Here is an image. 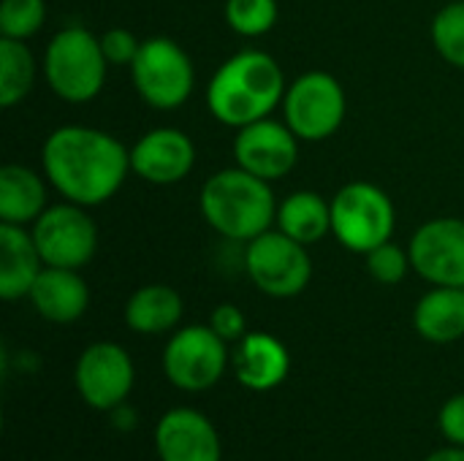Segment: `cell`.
<instances>
[{
  "label": "cell",
  "instance_id": "6da1fadb",
  "mask_svg": "<svg viewBox=\"0 0 464 461\" xmlns=\"http://www.w3.org/2000/svg\"><path fill=\"white\" fill-rule=\"evenodd\" d=\"M41 163L46 179L65 201L90 209L122 187L130 171V152L106 130L63 125L44 141Z\"/></svg>",
  "mask_w": 464,
  "mask_h": 461
},
{
  "label": "cell",
  "instance_id": "9c48e42d",
  "mask_svg": "<svg viewBox=\"0 0 464 461\" xmlns=\"http://www.w3.org/2000/svg\"><path fill=\"white\" fill-rule=\"evenodd\" d=\"M345 90L326 71H310L299 76L283 98L285 125L299 141H324L334 136L345 120Z\"/></svg>",
  "mask_w": 464,
  "mask_h": 461
},
{
  "label": "cell",
  "instance_id": "44dd1931",
  "mask_svg": "<svg viewBox=\"0 0 464 461\" xmlns=\"http://www.w3.org/2000/svg\"><path fill=\"white\" fill-rule=\"evenodd\" d=\"M182 296L163 283L141 285L125 302V323L136 334H166L182 321Z\"/></svg>",
  "mask_w": 464,
  "mask_h": 461
},
{
  "label": "cell",
  "instance_id": "d4e9b609",
  "mask_svg": "<svg viewBox=\"0 0 464 461\" xmlns=\"http://www.w3.org/2000/svg\"><path fill=\"white\" fill-rule=\"evenodd\" d=\"M432 41L440 57L464 71V0L446 3L432 19Z\"/></svg>",
  "mask_w": 464,
  "mask_h": 461
},
{
  "label": "cell",
  "instance_id": "603a6c76",
  "mask_svg": "<svg viewBox=\"0 0 464 461\" xmlns=\"http://www.w3.org/2000/svg\"><path fill=\"white\" fill-rule=\"evenodd\" d=\"M35 82V60L24 41L0 38V106L11 109L27 98Z\"/></svg>",
  "mask_w": 464,
  "mask_h": 461
},
{
  "label": "cell",
  "instance_id": "f546056e",
  "mask_svg": "<svg viewBox=\"0 0 464 461\" xmlns=\"http://www.w3.org/2000/svg\"><path fill=\"white\" fill-rule=\"evenodd\" d=\"M438 427L451 446H464V394L446 399L438 416Z\"/></svg>",
  "mask_w": 464,
  "mask_h": 461
},
{
  "label": "cell",
  "instance_id": "52a82bcc",
  "mask_svg": "<svg viewBox=\"0 0 464 461\" xmlns=\"http://www.w3.org/2000/svg\"><path fill=\"white\" fill-rule=\"evenodd\" d=\"M245 269L253 285L272 299L299 296L313 277V261L304 245L277 231H264L245 250Z\"/></svg>",
  "mask_w": 464,
  "mask_h": 461
},
{
  "label": "cell",
  "instance_id": "7402d4cb",
  "mask_svg": "<svg viewBox=\"0 0 464 461\" xmlns=\"http://www.w3.org/2000/svg\"><path fill=\"white\" fill-rule=\"evenodd\" d=\"M277 228L310 247L332 234V201L315 190H296L277 206Z\"/></svg>",
  "mask_w": 464,
  "mask_h": 461
},
{
  "label": "cell",
  "instance_id": "8992f818",
  "mask_svg": "<svg viewBox=\"0 0 464 461\" xmlns=\"http://www.w3.org/2000/svg\"><path fill=\"white\" fill-rule=\"evenodd\" d=\"M231 364L228 342L212 331V326H185L163 348L166 380L188 394L209 391L220 383Z\"/></svg>",
  "mask_w": 464,
  "mask_h": 461
},
{
  "label": "cell",
  "instance_id": "cb8c5ba5",
  "mask_svg": "<svg viewBox=\"0 0 464 461\" xmlns=\"http://www.w3.org/2000/svg\"><path fill=\"white\" fill-rule=\"evenodd\" d=\"M277 0H226V22L245 38L266 35L277 24Z\"/></svg>",
  "mask_w": 464,
  "mask_h": 461
},
{
  "label": "cell",
  "instance_id": "7c38bea8",
  "mask_svg": "<svg viewBox=\"0 0 464 461\" xmlns=\"http://www.w3.org/2000/svg\"><path fill=\"white\" fill-rule=\"evenodd\" d=\"M413 272L432 285L464 288V220L438 217L424 223L411 245Z\"/></svg>",
  "mask_w": 464,
  "mask_h": 461
},
{
  "label": "cell",
  "instance_id": "ac0fdd59",
  "mask_svg": "<svg viewBox=\"0 0 464 461\" xmlns=\"http://www.w3.org/2000/svg\"><path fill=\"white\" fill-rule=\"evenodd\" d=\"M44 266L33 234L24 226L0 223V296L5 302L27 296Z\"/></svg>",
  "mask_w": 464,
  "mask_h": 461
},
{
  "label": "cell",
  "instance_id": "2e32d148",
  "mask_svg": "<svg viewBox=\"0 0 464 461\" xmlns=\"http://www.w3.org/2000/svg\"><path fill=\"white\" fill-rule=\"evenodd\" d=\"M234 375L247 391H272L285 383L291 372L288 348L266 331H247L231 356Z\"/></svg>",
  "mask_w": 464,
  "mask_h": 461
},
{
  "label": "cell",
  "instance_id": "5b68a950",
  "mask_svg": "<svg viewBox=\"0 0 464 461\" xmlns=\"http://www.w3.org/2000/svg\"><path fill=\"white\" fill-rule=\"evenodd\" d=\"M394 226V204L378 185L348 182L332 198V234L351 253L367 255L370 250L392 242Z\"/></svg>",
  "mask_w": 464,
  "mask_h": 461
},
{
  "label": "cell",
  "instance_id": "3957f363",
  "mask_svg": "<svg viewBox=\"0 0 464 461\" xmlns=\"http://www.w3.org/2000/svg\"><path fill=\"white\" fill-rule=\"evenodd\" d=\"M201 215L220 236L231 242H253L277 220V204L266 179L234 166L204 182Z\"/></svg>",
  "mask_w": 464,
  "mask_h": 461
},
{
  "label": "cell",
  "instance_id": "f1b7e54d",
  "mask_svg": "<svg viewBox=\"0 0 464 461\" xmlns=\"http://www.w3.org/2000/svg\"><path fill=\"white\" fill-rule=\"evenodd\" d=\"M209 326L218 337H223L226 342H239L247 334V321L245 312L234 304H220L212 310L209 315Z\"/></svg>",
  "mask_w": 464,
  "mask_h": 461
},
{
  "label": "cell",
  "instance_id": "83f0119b",
  "mask_svg": "<svg viewBox=\"0 0 464 461\" xmlns=\"http://www.w3.org/2000/svg\"><path fill=\"white\" fill-rule=\"evenodd\" d=\"M101 49H103L109 65H133V60L141 49V41L125 27H111L101 35Z\"/></svg>",
  "mask_w": 464,
  "mask_h": 461
},
{
  "label": "cell",
  "instance_id": "8fae6325",
  "mask_svg": "<svg viewBox=\"0 0 464 461\" xmlns=\"http://www.w3.org/2000/svg\"><path fill=\"white\" fill-rule=\"evenodd\" d=\"M133 359L117 342H92L82 351L73 370V383L82 402L101 413H111L125 405L133 391Z\"/></svg>",
  "mask_w": 464,
  "mask_h": 461
},
{
  "label": "cell",
  "instance_id": "ba28073f",
  "mask_svg": "<svg viewBox=\"0 0 464 461\" xmlns=\"http://www.w3.org/2000/svg\"><path fill=\"white\" fill-rule=\"evenodd\" d=\"M139 95L155 109H177L193 92V62L188 52L166 35L141 41V49L130 65Z\"/></svg>",
  "mask_w": 464,
  "mask_h": 461
},
{
  "label": "cell",
  "instance_id": "7a4b0ae2",
  "mask_svg": "<svg viewBox=\"0 0 464 461\" xmlns=\"http://www.w3.org/2000/svg\"><path fill=\"white\" fill-rule=\"evenodd\" d=\"M285 90L280 62L261 49H245L215 71L207 87V106L218 122L239 130L266 120L283 103Z\"/></svg>",
  "mask_w": 464,
  "mask_h": 461
},
{
  "label": "cell",
  "instance_id": "4dcf8cb0",
  "mask_svg": "<svg viewBox=\"0 0 464 461\" xmlns=\"http://www.w3.org/2000/svg\"><path fill=\"white\" fill-rule=\"evenodd\" d=\"M424 461H464V446H451V448L432 451Z\"/></svg>",
  "mask_w": 464,
  "mask_h": 461
},
{
  "label": "cell",
  "instance_id": "277c9868",
  "mask_svg": "<svg viewBox=\"0 0 464 461\" xmlns=\"http://www.w3.org/2000/svg\"><path fill=\"white\" fill-rule=\"evenodd\" d=\"M106 68L109 60L101 49V38L79 24L57 30L44 54L46 84L68 103L92 101L103 90Z\"/></svg>",
  "mask_w": 464,
  "mask_h": 461
},
{
  "label": "cell",
  "instance_id": "e0dca14e",
  "mask_svg": "<svg viewBox=\"0 0 464 461\" xmlns=\"http://www.w3.org/2000/svg\"><path fill=\"white\" fill-rule=\"evenodd\" d=\"M35 312L49 323H73L90 307V288L79 269L44 266L27 293Z\"/></svg>",
  "mask_w": 464,
  "mask_h": 461
},
{
  "label": "cell",
  "instance_id": "d6986e66",
  "mask_svg": "<svg viewBox=\"0 0 464 461\" xmlns=\"http://www.w3.org/2000/svg\"><path fill=\"white\" fill-rule=\"evenodd\" d=\"M416 331L435 345H449L464 337V288L435 285L413 310Z\"/></svg>",
  "mask_w": 464,
  "mask_h": 461
},
{
  "label": "cell",
  "instance_id": "4316f807",
  "mask_svg": "<svg viewBox=\"0 0 464 461\" xmlns=\"http://www.w3.org/2000/svg\"><path fill=\"white\" fill-rule=\"evenodd\" d=\"M411 266V253L397 247L394 242H386L367 253V272L381 285H400L408 277Z\"/></svg>",
  "mask_w": 464,
  "mask_h": 461
},
{
  "label": "cell",
  "instance_id": "9a60e30c",
  "mask_svg": "<svg viewBox=\"0 0 464 461\" xmlns=\"http://www.w3.org/2000/svg\"><path fill=\"white\" fill-rule=\"evenodd\" d=\"M155 451L160 461H220L223 446L215 424L193 410L174 408L155 427Z\"/></svg>",
  "mask_w": 464,
  "mask_h": 461
},
{
  "label": "cell",
  "instance_id": "ffe728a7",
  "mask_svg": "<svg viewBox=\"0 0 464 461\" xmlns=\"http://www.w3.org/2000/svg\"><path fill=\"white\" fill-rule=\"evenodd\" d=\"M46 185L27 168L8 163L0 168V223L33 226L46 212Z\"/></svg>",
  "mask_w": 464,
  "mask_h": 461
},
{
  "label": "cell",
  "instance_id": "484cf974",
  "mask_svg": "<svg viewBox=\"0 0 464 461\" xmlns=\"http://www.w3.org/2000/svg\"><path fill=\"white\" fill-rule=\"evenodd\" d=\"M46 19L44 0H3L0 3V38L27 41Z\"/></svg>",
  "mask_w": 464,
  "mask_h": 461
},
{
  "label": "cell",
  "instance_id": "5bb4252c",
  "mask_svg": "<svg viewBox=\"0 0 464 461\" xmlns=\"http://www.w3.org/2000/svg\"><path fill=\"white\" fill-rule=\"evenodd\" d=\"M196 166V147L179 128H152L130 149V171L150 185L182 182Z\"/></svg>",
  "mask_w": 464,
  "mask_h": 461
},
{
  "label": "cell",
  "instance_id": "30bf717a",
  "mask_svg": "<svg viewBox=\"0 0 464 461\" xmlns=\"http://www.w3.org/2000/svg\"><path fill=\"white\" fill-rule=\"evenodd\" d=\"M84 209L87 206L65 201L46 206V212L33 223L30 234L46 266L82 269L92 261L98 250V228Z\"/></svg>",
  "mask_w": 464,
  "mask_h": 461
},
{
  "label": "cell",
  "instance_id": "4fadbf2b",
  "mask_svg": "<svg viewBox=\"0 0 464 461\" xmlns=\"http://www.w3.org/2000/svg\"><path fill=\"white\" fill-rule=\"evenodd\" d=\"M299 158V139L296 133L272 117L250 122L239 128L234 139V160L239 168L275 182L283 179Z\"/></svg>",
  "mask_w": 464,
  "mask_h": 461
}]
</instances>
